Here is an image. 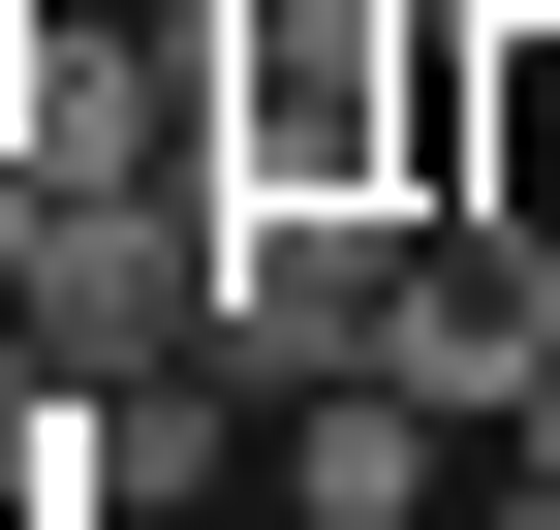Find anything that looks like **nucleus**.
Listing matches in <instances>:
<instances>
[{"mask_svg": "<svg viewBox=\"0 0 560 530\" xmlns=\"http://www.w3.org/2000/svg\"><path fill=\"white\" fill-rule=\"evenodd\" d=\"M249 499H280V530H467V406H436V375H312Z\"/></svg>", "mask_w": 560, "mask_h": 530, "instance_id": "3", "label": "nucleus"}, {"mask_svg": "<svg viewBox=\"0 0 560 530\" xmlns=\"http://www.w3.org/2000/svg\"><path fill=\"white\" fill-rule=\"evenodd\" d=\"M219 187H342V219H467V0H187Z\"/></svg>", "mask_w": 560, "mask_h": 530, "instance_id": "1", "label": "nucleus"}, {"mask_svg": "<svg viewBox=\"0 0 560 530\" xmlns=\"http://www.w3.org/2000/svg\"><path fill=\"white\" fill-rule=\"evenodd\" d=\"M374 375H436L467 437H529V375H560V219H436L405 312H374Z\"/></svg>", "mask_w": 560, "mask_h": 530, "instance_id": "2", "label": "nucleus"}, {"mask_svg": "<svg viewBox=\"0 0 560 530\" xmlns=\"http://www.w3.org/2000/svg\"><path fill=\"white\" fill-rule=\"evenodd\" d=\"M467 219H560V0H467Z\"/></svg>", "mask_w": 560, "mask_h": 530, "instance_id": "4", "label": "nucleus"}, {"mask_svg": "<svg viewBox=\"0 0 560 530\" xmlns=\"http://www.w3.org/2000/svg\"><path fill=\"white\" fill-rule=\"evenodd\" d=\"M499 469H560V375H529V437H499Z\"/></svg>", "mask_w": 560, "mask_h": 530, "instance_id": "6", "label": "nucleus"}, {"mask_svg": "<svg viewBox=\"0 0 560 530\" xmlns=\"http://www.w3.org/2000/svg\"><path fill=\"white\" fill-rule=\"evenodd\" d=\"M467 530H560V469H499V499H467Z\"/></svg>", "mask_w": 560, "mask_h": 530, "instance_id": "5", "label": "nucleus"}, {"mask_svg": "<svg viewBox=\"0 0 560 530\" xmlns=\"http://www.w3.org/2000/svg\"><path fill=\"white\" fill-rule=\"evenodd\" d=\"M94 530H219V499H94Z\"/></svg>", "mask_w": 560, "mask_h": 530, "instance_id": "7", "label": "nucleus"}]
</instances>
